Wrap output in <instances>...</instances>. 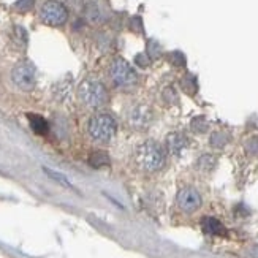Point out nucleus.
Returning <instances> with one entry per match:
<instances>
[{
  "instance_id": "nucleus-1",
  "label": "nucleus",
  "mask_w": 258,
  "mask_h": 258,
  "mask_svg": "<svg viewBox=\"0 0 258 258\" xmlns=\"http://www.w3.org/2000/svg\"><path fill=\"white\" fill-rule=\"evenodd\" d=\"M165 151L154 141H148L141 144L135 154V162L146 173H155L165 165Z\"/></svg>"
},
{
  "instance_id": "nucleus-2",
  "label": "nucleus",
  "mask_w": 258,
  "mask_h": 258,
  "mask_svg": "<svg viewBox=\"0 0 258 258\" xmlns=\"http://www.w3.org/2000/svg\"><path fill=\"white\" fill-rule=\"evenodd\" d=\"M117 124L113 116L109 114H95L89 122V135L98 143H108L116 135Z\"/></svg>"
},
{
  "instance_id": "nucleus-3",
  "label": "nucleus",
  "mask_w": 258,
  "mask_h": 258,
  "mask_svg": "<svg viewBox=\"0 0 258 258\" xmlns=\"http://www.w3.org/2000/svg\"><path fill=\"white\" fill-rule=\"evenodd\" d=\"M80 98L91 108H100L108 102V92L102 83L98 81H84L80 86Z\"/></svg>"
},
{
  "instance_id": "nucleus-4",
  "label": "nucleus",
  "mask_w": 258,
  "mask_h": 258,
  "mask_svg": "<svg viewBox=\"0 0 258 258\" xmlns=\"http://www.w3.org/2000/svg\"><path fill=\"white\" fill-rule=\"evenodd\" d=\"M109 76H111V80H113V83L119 87H132L138 81L137 72H135L132 69V65L122 57H117L113 60V63L109 67Z\"/></svg>"
},
{
  "instance_id": "nucleus-5",
  "label": "nucleus",
  "mask_w": 258,
  "mask_h": 258,
  "mask_svg": "<svg viewBox=\"0 0 258 258\" xmlns=\"http://www.w3.org/2000/svg\"><path fill=\"white\" fill-rule=\"evenodd\" d=\"M11 80H13V83L21 89V91L30 92L37 83L35 67L27 60L19 62L13 69V72H11Z\"/></svg>"
},
{
  "instance_id": "nucleus-6",
  "label": "nucleus",
  "mask_w": 258,
  "mask_h": 258,
  "mask_svg": "<svg viewBox=\"0 0 258 258\" xmlns=\"http://www.w3.org/2000/svg\"><path fill=\"white\" fill-rule=\"evenodd\" d=\"M40 18L44 24H48V26H62L65 24V21L69 19V11H67V8L60 2H57V0H48V2L41 7Z\"/></svg>"
},
{
  "instance_id": "nucleus-7",
  "label": "nucleus",
  "mask_w": 258,
  "mask_h": 258,
  "mask_svg": "<svg viewBox=\"0 0 258 258\" xmlns=\"http://www.w3.org/2000/svg\"><path fill=\"white\" fill-rule=\"evenodd\" d=\"M177 206L182 212L187 214H192L200 206H201V195L198 194V190L194 187H185L182 190H179L177 194Z\"/></svg>"
},
{
  "instance_id": "nucleus-8",
  "label": "nucleus",
  "mask_w": 258,
  "mask_h": 258,
  "mask_svg": "<svg viewBox=\"0 0 258 258\" xmlns=\"http://www.w3.org/2000/svg\"><path fill=\"white\" fill-rule=\"evenodd\" d=\"M154 119V114H152V109L151 106L148 105H135L130 113H128V120L133 127L137 128H143V127H148Z\"/></svg>"
},
{
  "instance_id": "nucleus-9",
  "label": "nucleus",
  "mask_w": 258,
  "mask_h": 258,
  "mask_svg": "<svg viewBox=\"0 0 258 258\" xmlns=\"http://www.w3.org/2000/svg\"><path fill=\"white\" fill-rule=\"evenodd\" d=\"M201 227H203V231L211 234V236H225L227 234L225 227L214 217H205L201 220Z\"/></svg>"
},
{
  "instance_id": "nucleus-10",
  "label": "nucleus",
  "mask_w": 258,
  "mask_h": 258,
  "mask_svg": "<svg viewBox=\"0 0 258 258\" xmlns=\"http://www.w3.org/2000/svg\"><path fill=\"white\" fill-rule=\"evenodd\" d=\"M166 144H168L170 152L177 155L179 152H182L187 148V138L182 133H170L166 138Z\"/></svg>"
},
{
  "instance_id": "nucleus-11",
  "label": "nucleus",
  "mask_w": 258,
  "mask_h": 258,
  "mask_svg": "<svg viewBox=\"0 0 258 258\" xmlns=\"http://www.w3.org/2000/svg\"><path fill=\"white\" fill-rule=\"evenodd\" d=\"M27 119H29V124H30L32 130L37 135H40V137H43V135H46L49 132V125L44 117H41L38 114H27Z\"/></svg>"
},
{
  "instance_id": "nucleus-12",
  "label": "nucleus",
  "mask_w": 258,
  "mask_h": 258,
  "mask_svg": "<svg viewBox=\"0 0 258 258\" xmlns=\"http://www.w3.org/2000/svg\"><path fill=\"white\" fill-rule=\"evenodd\" d=\"M89 163H91L94 168H102L109 163V157L103 151H95L89 155Z\"/></svg>"
},
{
  "instance_id": "nucleus-13",
  "label": "nucleus",
  "mask_w": 258,
  "mask_h": 258,
  "mask_svg": "<svg viewBox=\"0 0 258 258\" xmlns=\"http://www.w3.org/2000/svg\"><path fill=\"white\" fill-rule=\"evenodd\" d=\"M214 166H216V157H212V155H209V154H206V155H203V157H200L198 162H197V168H198L200 171H205V173L211 171Z\"/></svg>"
},
{
  "instance_id": "nucleus-14",
  "label": "nucleus",
  "mask_w": 258,
  "mask_h": 258,
  "mask_svg": "<svg viewBox=\"0 0 258 258\" xmlns=\"http://www.w3.org/2000/svg\"><path fill=\"white\" fill-rule=\"evenodd\" d=\"M182 89L185 91V94L188 95H194L197 92V89H198V84H197V80H195V76L192 75H185L182 78Z\"/></svg>"
},
{
  "instance_id": "nucleus-15",
  "label": "nucleus",
  "mask_w": 258,
  "mask_h": 258,
  "mask_svg": "<svg viewBox=\"0 0 258 258\" xmlns=\"http://www.w3.org/2000/svg\"><path fill=\"white\" fill-rule=\"evenodd\" d=\"M43 171L44 173H46L51 179H54V181L55 182H59V184H62L63 187H69V188H73V185L70 184V181H69V179H67L62 173H57V171H52L51 170V168H46V166H44L43 168Z\"/></svg>"
},
{
  "instance_id": "nucleus-16",
  "label": "nucleus",
  "mask_w": 258,
  "mask_h": 258,
  "mask_svg": "<svg viewBox=\"0 0 258 258\" xmlns=\"http://www.w3.org/2000/svg\"><path fill=\"white\" fill-rule=\"evenodd\" d=\"M227 143H228V137L225 133H220V132L212 133V137H211V146H212V148L222 149Z\"/></svg>"
},
{
  "instance_id": "nucleus-17",
  "label": "nucleus",
  "mask_w": 258,
  "mask_h": 258,
  "mask_svg": "<svg viewBox=\"0 0 258 258\" xmlns=\"http://www.w3.org/2000/svg\"><path fill=\"white\" fill-rule=\"evenodd\" d=\"M192 130L194 132H197V133H203V132H206L208 130V122H206V119L205 117H195L194 120H192Z\"/></svg>"
},
{
  "instance_id": "nucleus-18",
  "label": "nucleus",
  "mask_w": 258,
  "mask_h": 258,
  "mask_svg": "<svg viewBox=\"0 0 258 258\" xmlns=\"http://www.w3.org/2000/svg\"><path fill=\"white\" fill-rule=\"evenodd\" d=\"M163 100L166 103H170V105L177 103V92L174 91L173 87H166L163 91Z\"/></svg>"
},
{
  "instance_id": "nucleus-19",
  "label": "nucleus",
  "mask_w": 258,
  "mask_h": 258,
  "mask_svg": "<svg viewBox=\"0 0 258 258\" xmlns=\"http://www.w3.org/2000/svg\"><path fill=\"white\" fill-rule=\"evenodd\" d=\"M86 16L89 21H92V22H98L100 21V11L95 5H89L87 10H86Z\"/></svg>"
},
{
  "instance_id": "nucleus-20",
  "label": "nucleus",
  "mask_w": 258,
  "mask_h": 258,
  "mask_svg": "<svg viewBox=\"0 0 258 258\" xmlns=\"http://www.w3.org/2000/svg\"><path fill=\"white\" fill-rule=\"evenodd\" d=\"M33 7V0H18L15 4V8L18 11H29Z\"/></svg>"
},
{
  "instance_id": "nucleus-21",
  "label": "nucleus",
  "mask_w": 258,
  "mask_h": 258,
  "mask_svg": "<svg viewBox=\"0 0 258 258\" xmlns=\"http://www.w3.org/2000/svg\"><path fill=\"white\" fill-rule=\"evenodd\" d=\"M171 62L177 67H182L185 63V59H184V55L181 52H173L171 54Z\"/></svg>"
},
{
  "instance_id": "nucleus-22",
  "label": "nucleus",
  "mask_w": 258,
  "mask_h": 258,
  "mask_svg": "<svg viewBox=\"0 0 258 258\" xmlns=\"http://www.w3.org/2000/svg\"><path fill=\"white\" fill-rule=\"evenodd\" d=\"M149 57H148V55H146V54H138L137 55V59H135V60H137V63L140 65V67H143V69H144V67H148L149 65V60H148Z\"/></svg>"
},
{
  "instance_id": "nucleus-23",
  "label": "nucleus",
  "mask_w": 258,
  "mask_h": 258,
  "mask_svg": "<svg viewBox=\"0 0 258 258\" xmlns=\"http://www.w3.org/2000/svg\"><path fill=\"white\" fill-rule=\"evenodd\" d=\"M247 149H249L250 152H253V154L258 152V138H253V140H250V141L247 143Z\"/></svg>"
},
{
  "instance_id": "nucleus-24",
  "label": "nucleus",
  "mask_w": 258,
  "mask_h": 258,
  "mask_svg": "<svg viewBox=\"0 0 258 258\" xmlns=\"http://www.w3.org/2000/svg\"><path fill=\"white\" fill-rule=\"evenodd\" d=\"M132 27H133V30L141 32V30H143V26H141V19H140V18H135V19H133V22H132Z\"/></svg>"
},
{
  "instance_id": "nucleus-25",
  "label": "nucleus",
  "mask_w": 258,
  "mask_h": 258,
  "mask_svg": "<svg viewBox=\"0 0 258 258\" xmlns=\"http://www.w3.org/2000/svg\"><path fill=\"white\" fill-rule=\"evenodd\" d=\"M250 255H252L253 258H258V245H255V247L250 250Z\"/></svg>"
}]
</instances>
